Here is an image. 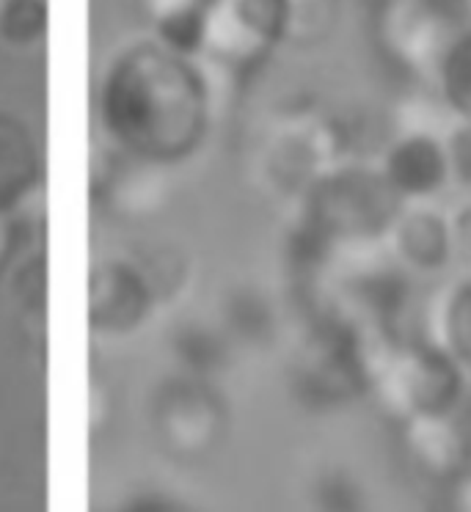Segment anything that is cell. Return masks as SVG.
Here are the masks:
<instances>
[{"mask_svg":"<svg viewBox=\"0 0 471 512\" xmlns=\"http://www.w3.org/2000/svg\"><path fill=\"white\" fill-rule=\"evenodd\" d=\"M367 397L394 424L458 411L466 375L444 347L422 336L372 334L364 345Z\"/></svg>","mask_w":471,"mask_h":512,"instance_id":"1","label":"cell"},{"mask_svg":"<svg viewBox=\"0 0 471 512\" xmlns=\"http://www.w3.org/2000/svg\"><path fill=\"white\" fill-rule=\"evenodd\" d=\"M403 201L378 166H334L306 190V237L331 248L383 245Z\"/></svg>","mask_w":471,"mask_h":512,"instance_id":"2","label":"cell"},{"mask_svg":"<svg viewBox=\"0 0 471 512\" xmlns=\"http://www.w3.org/2000/svg\"><path fill=\"white\" fill-rule=\"evenodd\" d=\"M458 34V23L441 0H381L375 12V45L383 61L430 86H436Z\"/></svg>","mask_w":471,"mask_h":512,"instance_id":"3","label":"cell"},{"mask_svg":"<svg viewBox=\"0 0 471 512\" xmlns=\"http://www.w3.org/2000/svg\"><path fill=\"white\" fill-rule=\"evenodd\" d=\"M367 336L317 328L295 372L301 397L314 408H339L367 397Z\"/></svg>","mask_w":471,"mask_h":512,"instance_id":"4","label":"cell"},{"mask_svg":"<svg viewBox=\"0 0 471 512\" xmlns=\"http://www.w3.org/2000/svg\"><path fill=\"white\" fill-rule=\"evenodd\" d=\"M400 449L416 474L449 485L471 471V424L458 411L416 416L397 424Z\"/></svg>","mask_w":471,"mask_h":512,"instance_id":"5","label":"cell"},{"mask_svg":"<svg viewBox=\"0 0 471 512\" xmlns=\"http://www.w3.org/2000/svg\"><path fill=\"white\" fill-rule=\"evenodd\" d=\"M378 168L405 207L430 204L452 188L447 141L430 135H392Z\"/></svg>","mask_w":471,"mask_h":512,"instance_id":"6","label":"cell"},{"mask_svg":"<svg viewBox=\"0 0 471 512\" xmlns=\"http://www.w3.org/2000/svg\"><path fill=\"white\" fill-rule=\"evenodd\" d=\"M383 251L394 265L414 276H433L452 265V232L449 215L430 204L403 207L383 237Z\"/></svg>","mask_w":471,"mask_h":512,"instance_id":"7","label":"cell"},{"mask_svg":"<svg viewBox=\"0 0 471 512\" xmlns=\"http://www.w3.org/2000/svg\"><path fill=\"white\" fill-rule=\"evenodd\" d=\"M433 334L427 342L444 347L463 375L471 378V276L455 284L452 290L438 301V309L430 317Z\"/></svg>","mask_w":471,"mask_h":512,"instance_id":"8","label":"cell"},{"mask_svg":"<svg viewBox=\"0 0 471 512\" xmlns=\"http://www.w3.org/2000/svg\"><path fill=\"white\" fill-rule=\"evenodd\" d=\"M438 94L444 97L460 124H471V28L460 31L449 47L436 78Z\"/></svg>","mask_w":471,"mask_h":512,"instance_id":"9","label":"cell"},{"mask_svg":"<svg viewBox=\"0 0 471 512\" xmlns=\"http://www.w3.org/2000/svg\"><path fill=\"white\" fill-rule=\"evenodd\" d=\"M337 20V0H284V36L295 42H323L334 31Z\"/></svg>","mask_w":471,"mask_h":512,"instance_id":"10","label":"cell"},{"mask_svg":"<svg viewBox=\"0 0 471 512\" xmlns=\"http://www.w3.org/2000/svg\"><path fill=\"white\" fill-rule=\"evenodd\" d=\"M320 512H370V493L353 471L331 468L317 479Z\"/></svg>","mask_w":471,"mask_h":512,"instance_id":"11","label":"cell"},{"mask_svg":"<svg viewBox=\"0 0 471 512\" xmlns=\"http://www.w3.org/2000/svg\"><path fill=\"white\" fill-rule=\"evenodd\" d=\"M449 163H452V188H460L471 199V124H460L447 138Z\"/></svg>","mask_w":471,"mask_h":512,"instance_id":"12","label":"cell"},{"mask_svg":"<svg viewBox=\"0 0 471 512\" xmlns=\"http://www.w3.org/2000/svg\"><path fill=\"white\" fill-rule=\"evenodd\" d=\"M449 232H452V262H460L471 270V199L463 201L449 215Z\"/></svg>","mask_w":471,"mask_h":512,"instance_id":"13","label":"cell"},{"mask_svg":"<svg viewBox=\"0 0 471 512\" xmlns=\"http://www.w3.org/2000/svg\"><path fill=\"white\" fill-rule=\"evenodd\" d=\"M449 512H471V471L449 482Z\"/></svg>","mask_w":471,"mask_h":512,"instance_id":"14","label":"cell"},{"mask_svg":"<svg viewBox=\"0 0 471 512\" xmlns=\"http://www.w3.org/2000/svg\"><path fill=\"white\" fill-rule=\"evenodd\" d=\"M3 221V218H0ZM3 243H6V229H3V223H0V251H3Z\"/></svg>","mask_w":471,"mask_h":512,"instance_id":"15","label":"cell"},{"mask_svg":"<svg viewBox=\"0 0 471 512\" xmlns=\"http://www.w3.org/2000/svg\"><path fill=\"white\" fill-rule=\"evenodd\" d=\"M463 6H466V12H469V17H471V0H463Z\"/></svg>","mask_w":471,"mask_h":512,"instance_id":"16","label":"cell"}]
</instances>
